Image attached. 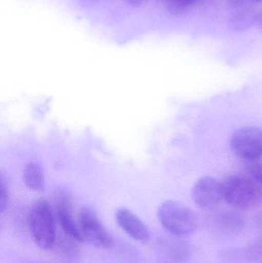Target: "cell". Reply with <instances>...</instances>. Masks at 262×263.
Masks as SVG:
<instances>
[{"label": "cell", "instance_id": "20", "mask_svg": "<svg viewBox=\"0 0 262 263\" xmlns=\"http://www.w3.org/2000/svg\"><path fill=\"white\" fill-rule=\"evenodd\" d=\"M164 1H166V0H164Z\"/></svg>", "mask_w": 262, "mask_h": 263}, {"label": "cell", "instance_id": "1", "mask_svg": "<svg viewBox=\"0 0 262 263\" xmlns=\"http://www.w3.org/2000/svg\"><path fill=\"white\" fill-rule=\"evenodd\" d=\"M55 210L46 199L37 201L28 215L29 231L35 245L42 250L53 247L56 239Z\"/></svg>", "mask_w": 262, "mask_h": 263}, {"label": "cell", "instance_id": "3", "mask_svg": "<svg viewBox=\"0 0 262 263\" xmlns=\"http://www.w3.org/2000/svg\"><path fill=\"white\" fill-rule=\"evenodd\" d=\"M157 215L165 230L175 236L192 234L198 227V219L195 213L178 201H165L158 207Z\"/></svg>", "mask_w": 262, "mask_h": 263}, {"label": "cell", "instance_id": "19", "mask_svg": "<svg viewBox=\"0 0 262 263\" xmlns=\"http://www.w3.org/2000/svg\"><path fill=\"white\" fill-rule=\"evenodd\" d=\"M258 218H259V222H261L262 225V213H260L259 217Z\"/></svg>", "mask_w": 262, "mask_h": 263}, {"label": "cell", "instance_id": "2", "mask_svg": "<svg viewBox=\"0 0 262 263\" xmlns=\"http://www.w3.org/2000/svg\"><path fill=\"white\" fill-rule=\"evenodd\" d=\"M224 200L238 210H252L262 203V186L252 177L233 175L223 182Z\"/></svg>", "mask_w": 262, "mask_h": 263}, {"label": "cell", "instance_id": "18", "mask_svg": "<svg viewBox=\"0 0 262 263\" xmlns=\"http://www.w3.org/2000/svg\"><path fill=\"white\" fill-rule=\"evenodd\" d=\"M258 26H259L260 29L262 30V9L260 12L259 20H258Z\"/></svg>", "mask_w": 262, "mask_h": 263}, {"label": "cell", "instance_id": "10", "mask_svg": "<svg viewBox=\"0 0 262 263\" xmlns=\"http://www.w3.org/2000/svg\"><path fill=\"white\" fill-rule=\"evenodd\" d=\"M23 180L26 185L33 191H40L44 188L45 174L43 168L38 164H28L23 172Z\"/></svg>", "mask_w": 262, "mask_h": 263}, {"label": "cell", "instance_id": "17", "mask_svg": "<svg viewBox=\"0 0 262 263\" xmlns=\"http://www.w3.org/2000/svg\"><path fill=\"white\" fill-rule=\"evenodd\" d=\"M128 4L131 5L133 6H141L144 4L147 0H125Z\"/></svg>", "mask_w": 262, "mask_h": 263}, {"label": "cell", "instance_id": "11", "mask_svg": "<svg viewBox=\"0 0 262 263\" xmlns=\"http://www.w3.org/2000/svg\"><path fill=\"white\" fill-rule=\"evenodd\" d=\"M219 222L223 230L237 231L244 227V219L235 212H225L219 216Z\"/></svg>", "mask_w": 262, "mask_h": 263}, {"label": "cell", "instance_id": "15", "mask_svg": "<svg viewBox=\"0 0 262 263\" xmlns=\"http://www.w3.org/2000/svg\"><path fill=\"white\" fill-rule=\"evenodd\" d=\"M75 242L76 241L73 240L72 239H65L63 240L60 241L58 243V249H59L60 252L65 253V254L68 255H75V253H77V247L75 245Z\"/></svg>", "mask_w": 262, "mask_h": 263}, {"label": "cell", "instance_id": "5", "mask_svg": "<svg viewBox=\"0 0 262 263\" xmlns=\"http://www.w3.org/2000/svg\"><path fill=\"white\" fill-rule=\"evenodd\" d=\"M234 153L246 161L255 160L262 157V127L244 126L236 129L230 139Z\"/></svg>", "mask_w": 262, "mask_h": 263}, {"label": "cell", "instance_id": "8", "mask_svg": "<svg viewBox=\"0 0 262 263\" xmlns=\"http://www.w3.org/2000/svg\"><path fill=\"white\" fill-rule=\"evenodd\" d=\"M115 219L120 228L138 242L149 240L150 233L143 221L135 213L126 208L118 209L115 213Z\"/></svg>", "mask_w": 262, "mask_h": 263}, {"label": "cell", "instance_id": "4", "mask_svg": "<svg viewBox=\"0 0 262 263\" xmlns=\"http://www.w3.org/2000/svg\"><path fill=\"white\" fill-rule=\"evenodd\" d=\"M78 227L83 240L101 250H110L115 240L110 232L102 223L96 213L89 207L82 209Z\"/></svg>", "mask_w": 262, "mask_h": 263}, {"label": "cell", "instance_id": "12", "mask_svg": "<svg viewBox=\"0 0 262 263\" xmlns=\"http://www.w3.org/2000/svg\"><path fill=\"white\" fill-rule=\"evenodd\" d=\"M200 0H166V6L171 13L181 15Z\"/></svg>", "mask_w": 262, "mask_h": 263}, {"label": "cell", "instance_id": "14", "mask_svg": "<svg viewBox=\"0 0 262 263\" xmlns=\"http://www.w3.org/2000/svg\"><path fill=\"white\" fill-rule=\"evenodd\" d=\"M9 205V192L7 185L1 179L0 183V212L2 214L7 210Z\"/></svg>", "mask_w": 262, "mask_h": 263}, {"label": "cell", "instance_id": "7", "mask_svg": "<svg viewBox=\"0 0 262 263\" xmlns=\"http://www.w3.org/2000/svg\"><path fill=\"white\" fill-rule=\"evenodd\" d=\"M55 213L57 221L67 237L78 242H83V238L72 214V201L66 192L60 190L55 195Z\"/></svg>", "mask_w": 262, "mask_h": 263}, {"label": "cell", "instance_id": "16", "mask_svg": "<svg viewBox=\"0 0 262 263\" xmlns=\"http://www.w3.org/2000/svg\"><path fill=\"white\" fill-rule=\"evenodd\" d=\"M227 2L229 6L235 9L241 6L258 4L262 3V0H227Z\"/></svg>", "mask_w": 262, "mask_h": 263}, {"label": "cell", "instance_id": "13", "mask_svg": "<svg viewBox=\"0 0 262 263\" xmlns=\"http://www.w3.org/2000/svg\"><path fill=\"white\" fill-rule=\"evenodd\" d=\"M247 170L254 180L262 186V160L261 159L248 161Z\"/></svg>", "mask_w": 262, "mask_h": 263}, {"label": "cell", "instance_id": "9", "mask_svg": "<svg viewBox=\"0 0 262 263\" xmlns=\"http://www.w3.org/2000/svg\"><path fill=\"white\" fill-rule=\"evenodd\" d=\"M235 9L229 20V27L232 30L238 32H245L258 24L261 9L256 7L255 5L241 6Z\"/></svg>", "mask_w": 262, "mask_h": 263}, {"label": "cell", "instance_id": "6", "mask_svg": "<svg viewBox=\"0 0 262 263\" xmlns=\"http://www.w3.org/2000/svg\"><path fill=\"white\" fill-rule=\"evenodd\" d=\"M192 200L198 206L211 209L224 200L223 182L211 176L199 178L194 184L192 190Z\"/></svg>", "mask_w": 262, "mask_h": 263}]
</instances>
